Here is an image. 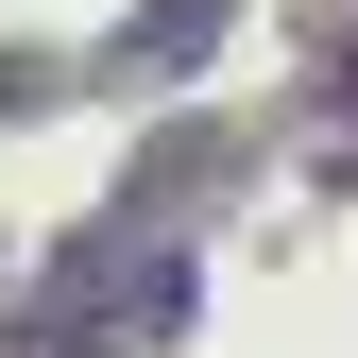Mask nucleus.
Listing matches in <instances>:
<instances>
[{
  "label": "nucleus",
  "mask_w": 358,
  "mask_h": 358,
  "mask_svg": "<svg viewBox=\"0 0 358 358\" xmlns=\"http://www.w3.org/2000/svg\"><path fill=\"white\" fill-rule=\"evenodd\" d=\"M205 34H222V0H154V17H137V34H120V69H188V52H205Z\"/></svg>",
  "instance_id": "nucleus-1"
}]
</instances>
